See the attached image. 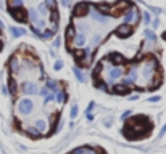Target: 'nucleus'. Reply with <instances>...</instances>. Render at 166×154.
Returning a JSON list of instances; mask_svg holds the SVG:
<instances>
[{"label":"nucleus","mask_w":166,"mask_h":154,"mask_svg":"<svg viewBox=\"0 0 166 154\" xmlns=\"http://www.w3.org/2000/svg\"><path fill=\"white\" fill-rule=\"evenodd\" d=\"M33 109H34V103L29 98H23L16 103V112L20 116H28V114L33 112Z\"/></svg>","instance_id":"1"},{"label":"nucleus","mask_w":166,"mask_h":154,"mask_svg":"<svg viewBox=\"0 0 166 154\" xmlns=\"http://www.w3.org/2000/svg\"><path fill=\"white\" fill-rule=\"evenodd\" d=\"M34 129H36L37 137L42 135V133H45V130H47V122H45L44 119H37V121L34 122Z\"/></svg>","instance_id":"2"},{"label":"nucleus","mask_w":166,"mask_h":154,"mask_svg":"<svg viewBox=\"0 0 166 154\" xmlns=\"http://www.w3.org/2000/svg\"><path fill=\"white\" fill-rule=\"evenodd\" d=\"M55 93H57V100H58V103H60V104H63V103L66 101V93H65V90L58 88L57 92H55Z\"/></svg>","instance_id":"3"},{"label":"nucleus","mask_w":166,"mask_h":154,"mask_svg":"<svg viewBox=\"0 0 166 154\" xmlns=\"http://www.w3.org/2000/svg\"><path fill=\"white\" fill-rule=\"evenodd\" d=\"M12 34L15 37H20V35H24V29H18V27H13L12 29Z\"/></svg>","instance_id":"4"},{"label":"nucleus","mask_w":166,"mask_h":154,"mask_svg":"<svg viewBox=\"0 0 166 154\" xmlns=\"http://www.w3.org/2000/svg\"><path fill=\"white\" fill-rule=\"evenodd\" d=\"M77 116V106H73V109H71V117H76Z\"/></svg>","instance_id":"5"},{"label":"nucleus","mask_w":166,"mask_h":154,"mask_svg":"<svg viewBox=\"0 0 166 154\" xmlns=\"http://www.w3.org/2000/svg\"><path fill=\"white\" fill-rule=\"evenodd\" d=\"M74 72H76V76H77V79H79V80H84V77H82V74L81 72H79V71H77V69H74Z\"/></svg>","instance_id":"6"},{"label":"nucleus","mask_w":166,"mask_h":154,"mask_svg":"<svg viewBox=\"0 0 166 154\" xmlns=\"http://www.w3.org/2000/svg\"><path fill=\"white\" fill-rule=\"evenodd\" d=\"M61 66H63V64H61L60 61H57V63H55V69H57V71H58V69H61Z\"/></svg>","instance_id":"7"},{"label":"nucleus","mask_w":166,"mask_h":154,"mask_svg":"<svg viewBox=\"0 0 166 154\" xmlns=\"http://www.w3.org/2000/svg\"><path fill=\"white\" fill-rule=\"evenodd\" d=\"M2 47H3V44H2V35H0V50H2Z\"/></svg>","instance_id":"8"}]
</instances>
